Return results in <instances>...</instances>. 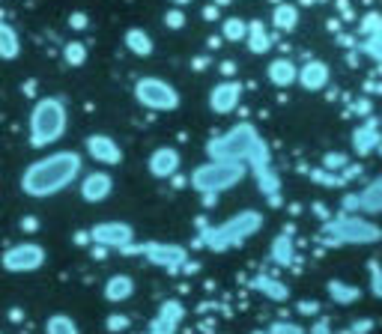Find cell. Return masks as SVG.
Wrapping results in <instances>:
<instances>
[{
  "instance_id": "1",
  "label": "cell",
  "mask_w": 382,
  "mask_h": 334,
  "mask_svg": "<svg viewBox=\"0 0 382 334\" xmlns=\"http://www.w3.org/2000/svg\"><path fill=\"white\" fill-rule=\"evenodd\" d=\"M78 176H81V155L72 150H63V152H51V155H45V159L27 164L24 170H21L18 185L27 197L45 200V197L66 191Z\"/></svg>"
},
{
  "instance_id": "2",
  "label": "cell",
  "mask_w": 382,
  "mask_h": 334,
  "mask_svg": "<svg viewBox=\"0 0 382 334\" xmlns=\"http://www.w3.org/2000/svg\"><path fill=\"white\" fill-rule=\"evenodd\" d=\"M263 230V215L257 212V209H242V212L230 215L227 221H221V224L209 227L200 242H204V248L209 251H230L236 245H242L245 239L257 236V233Z\"/></svg>"
},
{
  "instance_id": "3",
  "label": "cell",
  "mask_w": 382,
  "mask_h": 334,
  "mask_svg": "<svg viewBox=\"0 0 382 334\" xmlns=\"http://www.w3.org/2000/svg\"><path fill=\"white\" fill-rule=\"evenodd\" d=\"M245 176H248V164L239 159H212L206 164H200L194 173H191V188L200 194H221L227 188L239 185Z\"/></svg>"
},
{
  "instance_id": "4",
  "label": "cell",
  "mask_w": 382,
  "mask_h": 334,
  "mask_svg": "<svg viewBox=\"0 0 382 334\" xmlns=\"http://www.w3.org/2000/svg\"><path fill=\"white\" fill-rule=\"evenodd\" d=\"M66 135V105L60 99H42L30 110V147H51Z\"/></svg>"
},
{
  "instance_id": "5",
  "label": "cell",
  "mask_w": 382,
  "mask_h": 334,
  "mask_svg": "<svg viewBox=\"0 0 382 334\" xmlns=\"http://www.w3.org/2000/svg\"><path fill=\"white\" fill-rule=\"evenodd\" d=\"M323 233L332 239V245H376L382 239V230L370 218L358 215H341L329 221Z\"/></svg>"
},
{
  "instance_id": "6",
  "label": "cell",
  "mask_w": 382,
  "mask_h": 334,
  "mask_svg": "<svg viewBox=\"0 0 382 334\" xmlns=\"http://www.w3.org/2000/svg\"><path fill=\"white\" fill-rule=\"evenodd\" d=\"M45 260H48V251H45L39 242H18L3 251L0 266L13 275H27V272H39Z\"/></svg>"
},
{
  "instance_id": "7",
  "label": "cell",
  "mask_w": 382,
  "mask_h": 334,
  "mask_svg": "<svg viewBox=\"0 0 382 334\" xmlns=\"http://www.w3.org/2000/svg\"><path fill=\"white\" fill-rule=\"evenodd\" d=\"M90 242H96L99 248H111V251H126L134 242V227L126 221H99L90 227Z\"/></svg>"
},
{
  "instance_id": "8",
  "label": "cell",
  "mask_w": 382,
  "mask_h": 334,
  "mask_svg": "<svg viewBox=\"0 0 382 334\" xmlns=\"http://www.w3.org/2000/svg\"><path fill=\"white\" fill-rule=\"evenodd\" d=\"M129 251H138L147 263L159 266V269H171V272L188 263V251L183 245H174V242H147V245H141V248L132 245Z\"/></svg>"
},
{
  "instance_id": "9",
  "label": "cell",
  "mask_w": 382,
  "mask_h": 334,
  "mask_svg": "<svg viewBox=\"0 0 382 334\" xmlns=\"http://www.w3.org/2000/svg\"><path fill=\"white\" fill-rule=\"evenodd\" d=\"M138 99L147 108H155V110H174L179 105V99H176V93L171 90V87L162 84V81H153V78L138 84Z\"/></svg>"
},
{
  "instance_id": "10",
  "label": "cell",
  "mask_w": 382,
  "mask_h": 334,
  "mask_svg": "<svg viewBox=\"0 0 382 334\" xmlns=\"http://www.w3.org/2000/svg\"><path fill=\"white\" fill-rule=\"evenodd\" d=\"M114 194V180L105 170H90L81 180V197L84 203H105Z\"/></svg>"
},
{
  "instance_id": "11",
  "label": "cell",
  "mask_w": 382,
  "mask_h": 334,
  "mask_svg": "<svg viewBox=\"0 0 382 334\" xmlns=\"http://www.w3.org/2000/svg\"><path fill=\"white\" fill-rule=\"evenodd\" d=\"M183 317H185L183 302H176V298H167V302L159 307L155 319H153L150 334H176L179 326H183Z\"/></svg>"
},
{
  "instance_id": "12",
  "label": "cell",
  "mask_w": 382,
  "mask_h": 334,
  "mask_svg": "<svg viewBox=\"0 0 382 334\" xmlns=\"http://www.w3.org/2000/svg\"><path fill=\"white\" fill-rule=\"evenodd\" d=\"M87 152H90V159H96L99 164H120L122 161V150L117 147V140L108 135H90Z\"/></svg>"
},
{
  "instance_id": "13",
  "label": "cell",
  "mask_w": 382,
  "mask_h": 334,
  "mask_svg": "<svg viewBox=\"0 0 382 334\" xmlns=\"http://www.w3.org/2000/svg\"><path fill=\"white\" fill-rule=\"evenodd\" d=\"M150 173L155 176V180H171V176L179 170V152L174 147H159L153 155H150Z\"/></svg>"
},
{
  "instance_id": "14",
  "label": "cell",
  "mask_w": 382,
  "mask_h": 334,
  "mask_svg": "<svg viewBox=\"0 0 382 334\" xmlns=\"http://www.w3.org/2000/svg\"><path fill=\"white\" fill-rule=\"evenodd\" d=\"M344 206L346 209L355 206V209H362V212H382V176L370 182L358 197H346Z\"/></svg>"
},
{
  "instance_id": "15",
  "label": "cell",
  "mask_w": 382,
  "mask_h": 334,
  "mask_svg": "<svg viewBox=\"0 0 382 334\" xmlns=\"http://www.w3.org/2000/svg\"><path fill=\"white\" fill-rule=\"evenodd\" d=\"M134 296V281L129 275H111L108 284H105V298L111 305H120V302H129Z\"/></svg>"
},
{
  "instance_id": "16",
  "label": "cell",
  "mask_w": 382,
  "mask_h": 334,
  "mask_svg": "<svg viewBox=\"0 0 382 334\" xmlns=\"http://www.w3.org/2000/svg\"><path fill=\"white\" fill-rule=\"evenodd\" d=\"M45 334H81L78 322L69 314H51L45 319Z\"/></svg>"
},
{
  "instance_id": "17",
  "label": "cell",
  "mask_w": 382,
  "mask_h": 334,
  "mask_svg": "<svg viewBox=\"0 0 382 334\" xmlns=\"http://www.w3.org/2000/svg\"><path fill=\"white\" fill-rule=\"evenodd\" d=\"M257 289H260L266 298H272V302H287V298H290L287 284L275 281V277H257Z\"/></svg>"
},
{
  "instance_id": "18",
  "label": "cell",
  "mask_w": 382,
  "mask_h": 334,
  "mask_svg": "<svg viewBox=\"0 0 382 334\" xmlns=\"http://www.w3.org/2000/svg\"><path fill=\"white\" fill-rule=\"evenodd\" d=\"M329 296H332V302H338V305H353L358 302V286L353 284H344V281H329Z\"/></svg>"
},
{
  "instance_id": "19",
  "label": "cell",
  "mask_w": 382,
  "mask_h": 334,
  "mask_svg": "<svg viewBox=\"0 0 382 334\" xmlns=\"http://www.w3.org/2000/svg\"><path fill=\"white\" fill-rule=\"evenodd\" d=\"M293 257H296L293 239H290V236H278V239L272 242V260L281 263V266H290V263H293Z\"/></svg>"
},
{
  "instance_id": "20",
  "label": "cell",
  "mask_w": 382,
  "mask_h": 334,
  "mask_svg": "<svg viewBox=\"0 0 382 334\" xmlns=\"http://www.w3.org/2000/svg\"><path fill=\"white\" fill-rule=\"evenodd\" d=\"M233 105H236V87H221L218 93H212V108L221 110V114L230 110Z\"/></svg>"
},
{
  "instance_id": "21",
  "label": "cell",
  "mask_w": 382,
  "mask_h": 334,
  "mask_svg": "<svg viewBox=\"0 0 382 334\" xmlns=\"http://www.w3.org/2000/svg\"><path fill=\"white\" fill-rule=\"evenodd\" d=\"M18 54V39L9 27H0V57H15Z\"/></svg>"
},
{
  "instance_id": "22",
  "label": "cell",
  "mask_w": 382,
  "mask_h": 334,
  "mask_svg": "<svg viewBox=\"0 0 382 334\" xmlns=\"http://www.w3.org/2000/svg\"><path fill=\"white\" fill-rule=\"evenodd\" d=\"M370 266V289H374V296L382 298V266L374 260V263H367Z\"/></svg>"
},
{
  "instance_id": "23",
  "label": "cell",
  "mask_w": 382,
  "mask_h": 334,
  "mask_svg": "<svg viewBox=\"0 0 382 334\" xmlns=\"http://www.w3.org/2000/svg\"><path fill=\"white\" fill-rule=\"evenodd\" d=\"M269 334H305V328L299 326V322H275Z\"/></svg>"
},
{
  "instance_id": "24",
  "label": "cell",
  "mask_w": 382,
  "mask_h": 334,
  "mask_svg": "<svg viewBox=\"0 0 382 334\" xmlns=\"http://www.w3.org/2000/svg\"><path fill=\"white\" fill-rule=\"evenodd\" d=\"M272 78L278 84H290V81H293V69H290L287 63H275L272 66Z\"/></svg>"
},
{
  "instance_id": "25",
  "label": "cell",
  "mask_w": 382,
  "mask_h": 334,
  "mask_svg": "<svg viewBox=\"0 0 382 334\" xmlns=\"http://www.w3.org/2000/svg\"><path fill=\"white\" fill-rule=\"evenodd\" d=\"M129 45L138 48V54H150V39L141 36V33H129Z\"/></svg>"
},
{
  "instance_id": "26",
  "label": "cell",
  "mask_w": 382,
  "mask_h": 334,
  "mask_svg": "<svg viewBox=\"0 0 382 334\" xmlns=\"http://www.w3.org/2000/svg\"><path fill=\"white\" fill-rule=\"evenodd\" d=\"M108 328H111V331H122V328H129V317H120V314L108 317Z\"/></svg>"
},
{
  "instance_id": "27",
  "label": "cell",
  "mask_w": 382,
  "mask_h": 334,
  "mask_svg": "<svg viewBox=\"0 0 382 334\" xmlns=\"http://www.w3.org/2000/svg\"><path fill=\"white\" fill-rule=\"evenodd\" d=\"M305 84H308V87H320V84H323V69H320V66H317V69H308Z\"/></svg>"
},
{
  "instance_id": "28",
  "label": "cell",
  "mask_w": 382,
  "mask_h": 334,
  "mask_svg": "<svg viewBox=\"0 0 382 334\" xmlns=\"http://www.w3.org/2000/svg\"><path fill=\"white\" fill-rule=\"evenodd\" d=\"M305 334H334V331H332V326H329L325 319H317V322L311 326V331H305Z\"/></svg>"
},
{
  "instance_id": "29",
  "label": "cell",
  "mask_w": 382,
  "mask_h": 334,
  "mask_svg": "<svg viewBox=\"0 0 382 334\" xmlns=\"http://www.w3.org/2000/svg\"><path fill=\"white\" fill-rule=\"evenodd\" d=\"M299 310H302L305 317H317V314H320V305H317V302H308V298H305V302H299Z\"/></svg>"
},
{
  "instance_id": "30",
  "label": "cell",
  "mask_w": 382,
  "mask_h": 334,
  "mask_svg": "<svg viewBox=\"0 0 382 334\" xmlns=\"http://www.w3.org/2000/svg\"><path fill=\"white\" fill-rule=\"evenodd\" d=\"M370 328H374V322H370V319H362V322H353L350 334H367Z\"/></svg>"
},
{
  "instance_id": "31",
  "label": "cell",
  "mask_w": 382,
  "mask_h": 334,
  "mask_svg": "<svg viewBox=\"0 0 382 334\" xmlns=\"http://www.w3.org/2000/svg\"><path fill=\"white\" fill-rule=\"evenodd\" d=\"M81 57H84L81 45H69V60H72V63H81Z\"/></svg>"
},
{
  "instance_id": "32",
  "label": "cell",
  "mask_w": 382,
  "mask_h": 334,
  "mask_svg": "<svg viewBox=\"0 0 382 334\" xmlns=\"http://www.w3.org/2000/svg\"><path fill=\"white\" fill-rule=\"evenodd\" d=\"M251 334H269V331H263V328H257V331H251Z\"/></svg>"
}]
</instances>
